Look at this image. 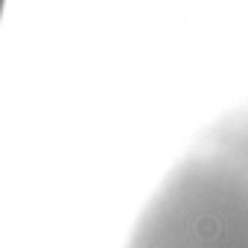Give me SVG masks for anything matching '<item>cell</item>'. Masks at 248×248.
Wrapping results in <instances>:
<instances>
[{"instance_id":"obj_1","label":"cell","mask_w":248,"mask_h":248,"mask_svg":"<svg viewBox=\"0 0 248 248\" xmlns=\"http://www.w3.org/2000/svg\"><path fill=\"white\" fill-rule=\"evenodd\" d=\"M126 248H248V99L170 170Z\"/></svg>"}]
</instances>
